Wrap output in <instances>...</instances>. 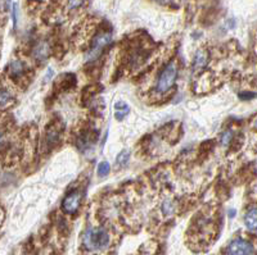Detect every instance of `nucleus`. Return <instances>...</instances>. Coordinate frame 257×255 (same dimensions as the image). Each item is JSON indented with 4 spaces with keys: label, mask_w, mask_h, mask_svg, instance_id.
Wrapping results in <instances>:
<instances>
[{
    "label": "nucleus",
    "mask_w": 257,
    "mask_h": 255,
    "mask_svg": "<svg viewBox=\"0 0 257 255\" xmlns=\"http://www.w3.org/2000/svg\"><path fill=\"white\" fill-rule=\"evenodd\" d=\"M110 233L103 227H90L85 231L82 242L89 252H100L110 245Z\"/></svg>",
    "instance_id": "1"
},
{
    "label": "nucleus",
    "mask_w": 257,
    "mask_h": 255,
    "mask_svg": "<svg viewBox=\"0 0 257 255\" xmlns=\"http://www.w3.org/2000/svg\"><path fill=\"white\" fill-rule=\"evenodd\" d=\"M177 64L175 60L170 62L167 66L165 67V70L162 71L160 77H158L157 81V92L160 94H163V92H167L170 89L173 88L175 81H177Z\"/></svg>",
    "instance_id": "2"
},
{
    "label": "nucleus",
    "mask_w": 257,
    "mask_h": 255,
    "mask_svg": "<svg viewBox=\"0 0 257 255\" xmlns=\"http://www.w3.org/2000/svg\"><path fill=\"white\" fill-rule=\"evenodd\" d=\"M112 40V33L107 32V31H102L94 37L93 40V45L90 47V51L88 53V60H96L100 54H102L103 49L110 44Z\"/></svg>",
    "instance_id": "3"
},
{
    "label": "nucleus",
    "mask_w": 257,
    "mask_h": 255,
    "mask_svg": "<svg viewBox=\"0 0 257 255\" xmlns=\"http://www.w3.org/2000/svg\"><path fill=\"white\" fill-rule=\"evenodd\" d=\"M229 255H252L255 253L254 245L243 239H235L228 246Z\"/></svg>",
    "instance_id": "4"
},
{
    "label": "nucleus",
    "mask_w": 257,
    "mask_h": 255,
    "mask_svg": "<svg viewBox=\"0 0 257 255\" xmlns=\"http://www.w3.org/2000/svg\"><path fill=\"white\" fill-rule=\"evenodd\" d=\"M81 199H82V194L80 191H72L62 201V210L67 214H74L76 213L77 209L80 208Z\"/></svg>",
    "instance_id": "5"
},
{
    "label": "nucleus",
    "mask_w": 257,
    "mask_h": 255,
    "mask_svg": "<svg viewBox=\"0 0 257 255\" xmlns=\"http://www.w3.org/2000/svg\"><path fill=\"white\" fill-rule=\"evenodd\" d=\"M50 54V46L47 41H39L32 49V57L36 60H40V62H44L47 60Z\"/></svg>",
    "instance_id": "6"
},
{
    "label": "nucleus",
    "mask_w": 257,
    "mask_h": 255,
    "mask_svg": "<svg viewBox=\"0 0 257 255\" xmlns=\"http://www.w3.org/2000/svg\"><path fill=\"white\" fill-rule=\"evenodd\" d=\"M244 225H246L247 230L254 233L256 232V228H257L256 207H252L250 210H247L246 215H244Z\"/></svg>",
    "instance_id": "7"
},
{
    "label": "nucleus",
    "mask_w": 257,
    "mask_h": 255,
    "mask_svg": "<svg viewBox=\"0 0 257 255\" xmlns=\"http://www.w3.org/2000/svg\"><path fill=\"white\" fill-rule=\"evenodd\" d=\"M96 140H93V135L90 132H85L84 135H81L77 140V148L81 150V151H85L86 149H89L90 146L93 145V142Z\"/></svg>",
    "instance_id": "8"
},
{
    "label": "nucleus",
    "mask_w": 257,
    "mask_h": 255,
    "mask_svg": "<svg viewBox=\"0 0 257 255\" xmlns=\"http://www.w3.org/2000/svg\"><path fill=\"white\" fill-rule=\"evenodd\" d=\"M130 112V108L125 102H117L114 104V117L116 120H121L125 118V116H128Z\"/></svg>",
    "instance_id": "9"
},
{
    "label": "nucleus",
    "mask_w": 257,
    "mask_h": 255,
    "mask_svg": "<svg viewBox=\"0 0 257 255\" xmlns=\"http://www.w3.org/2000/svg\"><path fill=\"white\" fill-rule=\"evenodd\" d=\"M25 73V66L21 60H13L9 66V75L13 78H18Z\"/></svg>",
    "instance_id": "10"
},
{
    "label": "nucleus",
    "mask_w": 257,
    "mask_h": 255,
    "mask_svg": "<svg viewBox=\"0 0 257 255\" xmlns=\"http://www.w3.org/2000/svg\"><path fill=\"white\" fill-rule=\"evenodd\" d=\"M207 60H209V54L206 50H199L197 54H195L194 58V64H193V68L195 71L201 70L203 67L207 64Z\"/></svg>",
    "instance_id": "11"
},
{
    "label": "nucleus",
    "mask_w": 257,
    "mask_h": 255,
    "mask_svg": "<svg viewBox=\"0 0 257 255\" xmlns=\"http://www.w3.org/2000/svg\"><path fill=\"white\" fill-rule=\"evenodd\" d=\"M59 141V131L57 128H50L48 132H47V136H45V145L48 149L53 148V146Z\"/></svg>",
    "instance_id": "12"
},
{
    "label": "nucleus",
    "mask_w": 257,
    "mask_h": 255,
    "mask_svg": "<svg viewBox=\"0 0 257 255\" xmlns=\"http://www.w3.org/2000/svg\"><path fill=\"white\" fill-rule=\"evenodd\" d=\"M13 100V95L9 90L7 89H1L0 90V108H5L7 105H9Z\"/></svg>",
    "instance_id": "13"
},
{
    "label": "nucleus",
    "mask_w": 257,
    "mask_h": 255,
    "mask_svg": "<svg viewBox=\"0 0 257 255\" xmlns=\"http://www.w3.org/2000/svg\"><path fill=\"white\" fill-rule=\"evenodd\" d=\"M128 159H130V151L128 150H122L121 153L117 155V158H116V165L120 168L125 167Z\"/></svg>",
    "instance_id": "14"
},
{
    "label": "nucleus",
    "mask_w": 257,
    "mask_h": 255,
    "mask_svg": "<svg viewBox=\"0 0 257 255\" xmlns=\"http://www.w3.org/2000/svg\"><path fill=\"white\" fill-rule=\"evenodd\" d=\"M111 171V165L108 162H102V163H99V165H98V176H99L100 179H103V177H107L108 176V173H110Z\"/></svg>",
    "instance_id": "15"
},
{
    "label": "nucleus",
    "mask_w": 257,
    "mask_h": 255,
    "mask_svg": "<svg viewBox=\"0 0 257 255\" xmlns=\"http://www.w3.org/2000/svg\"><path fill=\"white\" fill-rule=\"evenodd\" d=\"M84 4H85V0H67L66 7L68 11L74 12V11H77V9H80Z\"/></svg>",
    "instance_id": "16"
},
{
    "label": "nucleus",
    "mask_w": 257,
    "mask_h": 255,
    "mask_svg": "<svg viewBox=\"0 0 257 255\" xmlns=\"http://www.w3.org/2000/svg\"><path fill=\"white\" fill-rule=\"evenodd\" d=\"M162 210H163V213H165L166 215L173 214L174 210H175V207H174L173 201L166 200L165 203H163V205H162Z\"/></svg>",
    "instance_id": "17"
},
{
    "label": "nucleus",
    "mask_w": 257,
    "mask_h": 255,
    "mask_svg": "<svg viewBox=\"0 0 257 255\" xmlns=\"http://www.w3.org/2000/svg\"><path fill=\"white\" fill-rule=\"evenodd\" d=\"M231 139H233V132L231 131L224 132V135L221 136V144H223V145H228L229 142L231 141Z\"/></svg>",
    "instance_id": "18"
},
{
    "label": "nucleus",
    "mask_w": 257,
    "mask_h": 255,
    "mask_svg": "<svg viewBox=\"0 0 257 255\" xmlns=\"http://www.w3.org/2000/svg\"><path fill=\"white\" fill-rule=\"evenodd\" d=\"M12 17H13V25H15V27H16V26H17V4H15V5H13Z\"/></svg>",
    "instance_id": "19"
},
{
    "label": "nucleus",
    "mask_w": 257,
    "mask_h": 255,
    "mask_svg": "<svg viewBox=\"0 0 257 255\" xmlns=\"http://www.w3.org/2000/svg\"><path fill=\"white\" fill-rule=\"evenodd\" d=\"M239 96H241V98H250V96H251V98H254L255 94H254V92H250V94H247V92H246V94H241Z\"/></svg>",
    "instance_id": "20"
},
{
    "label": "nucleus",
    "mask_w": 257,
    "mask_h": 255,
    "mask_svg": "<svg viewBox=\"0 0 257 255\" xmlns=\"http://www.w3.org/2000/svg\"><path fill=\"white\" fill-rule=\"evenodd\" d=\"M234 215H235V210H234V209H231V210L229 211V217H230V218H233Z\"/></svg>",
    "instance_id": "21"
},
{
    "label": "nucleus",
    "mask_w": 257,
    "mask_h": 255,
    "mask_svg": "<svg viewBox=\"0 0 257 255\" xmlns=\"http://www.w3.org/2000/svg\"><path fill=\"white\" fill-rule=\"evenodd\" d=\"M3 141H4V135H3V132L0 131V145L3 144Z\"/></svg>",
    "instance_id": "22"
}]
</instances>
